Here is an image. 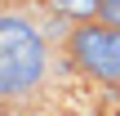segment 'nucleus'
Returning a JSON list of instances; mask_svg holds the SVG:
<instances>
[{
	"label": "nucleus",
	"mask_w": 120,
	"mask_h": 116,
	"mask_svg": "<svg viewBox=\"0 0 120 116\" xmlns=\"http://www.w3.org/2000/svg\"><path fill=\"white\" fill-rule=\"evenodd\" d=\"M98 22H107V27H120V0H102V13H98Z\"/></svg>",
	"instance_id": "nucleus-4"
},
{
	"label": "nucleus",
	"mask_w": 120,
	"mask_h": 116,
	"mask_svg": "<svg viewBox=\"0 0 120 116\" xmlns=\"http://www.w3.org/2000/svg\"><path fill=\"white\" fill-rule=\"evenodd\" d=\"M49 76V45L36 22L18 13H0V103L31 98Z\"/></svg>",
	"instance_id": "nucleus-1"
},
{
	"label": "nucleus",
	"mask_w": 120,
	"mask_h": 116,
	"mask_svg": "<svg viewBox=\"0 0 120 116\" xmlns=\"http://www.w3.org/2000/svg\"><path fill=\"white\" fill-rule=\"evenodd\" d=\"M53 13H62V18H80V22H89V18H98L102 13V0H45Z\"/></svg>",
	"instance_id": "nucleus-3"
},
{
	"label": "nucleus",
	"mask_w": 120,
	"mask_h": 116,
	"mask_svg": "<svg viewBox=\"0 0 120 116\" xmlns=\"http://www.w3.org/2000/svg\"><path fill=\"white\" fill-rule=\"evenodd\" d=\"M67 58L102 80V85H120V27H107V22H80L71 36H67Z\"/></svg>",
	"instance_id": "nucleus-2"
}]
</instances>
